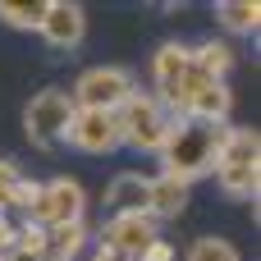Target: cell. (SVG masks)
<instances>
[{"instance_id":"cell-1","label":"cell","mask_w":261,"mask_h":261,"mask_svg":"<svg viewBox=\"0 0 261 261\" xmlns=\"http://www.w3.org/2000/svg\"><path fill=\"white\" fill-rule=\"evenodd\" d=\"M220 138L225 124H206V119H174L165 142H161V174L193 188L197 179L216 174V156H220Z\"/></svg>"},{"instance_id":"cell-2","label":"cell","mask_w":261,"mask_h":261,"mask_svg":"<svg viewBox=\"0 0 261 261\" xmlns=\"http://www.w3.org/2000/svg\"><path fill=\"white\" fill-rule=\"evenodd\" d=\"M133 92H138V83H133V73H128L124 64H92V69H83V73L73 78L69 101H73V110L115 115Z\"/></svg>"},{"instance_id":"cell-3","label":"cell","mask_w":261,"mask_h":261,"mask_svg":"<svg viewBox=\"0 0 261 261\" xmlns=\"http://www.w3.org/2000/svg\"><path fill=\"white\" fill-rule=\"evenodd\" d=\"M170 110L151 96V92H133L119 110H115V128H119V142H128V147H138V151H161V142H165V133H170Z\"/></svg>"},{"instance_id":"cell-4","label":"cell","mask_w":261,"mask_h":261,"mask_svg":"<svg viewBox=\"0 0 261 261\" xmlns=\"http://www.w3.org/2000/svg\"><path fill=\"white\" fill-rule=\"evenodd\" d=\"M69 119H73V101L64 87H41L28 106H23V133L32 147L41 151H55L69 133Z\"/></svg>"},{"instance_id":"cell-5","label":"cell","mask_w":261,"mask_h":261,"mask_svg":"<svg viewBox=\"0 0 261 261\" xmlns=\"http://www.w3.org/2000/svg\"><path fill=\"white\" fill-rule=\"evenodd\" d=\"M83 216H87V193H83V184L69 179V174H55V179L41 184V193H37V202H32V211H28L23 220L37 225V229H60V225H78Z\"/></svg>"},{"instance_id":"cell-6","label":"cell","mask_w":261,"mask_h":261,"mask_svg":"<svg viewBox=\"0 0 261 261\" xmlns=\"http://www.w3.org/2000/svg\"><path fill=\"white\" fill-rule=\"evenodd\" d=\"M161 239V225L147 216V211H124V216H110L106 225H101V234H96V243L101 248H110V252H119V257L138 261L151 243Z\"/></svg>"},{"instance_id":"cell-7","label":"cell","mask_w":261,"mask_h":261,"mask_svg":"<svg viewBox=\"0 0 261 261\" xmlns=\"http://www.w3.org/2000/svg\"><path fill=\"white\" fill-rule=\"evenodd\" d=\"M37 32L50 50H78L87 37V9L78 0H46V18Z\"/></svg>"},{"instance_id":"cell-8","label":"cell","mask_w":261,"mask_h":261,"mask_svg":"<svg viewBox=\"0 0 261 261\" xmlns=\"http://www.w3.org/2000/svg\"><path fill=\"white\" fill-rule=\"evenodd\" d=\"M64 142H69V147H78L83 156H106V151H115V147H119L115 115H101V110H73Z\"/></svg>"},{"instance_id":"cell-9","label":"cell","mask_w":261,"mask_h":261,"mask_svg":"<svg viewBox=\"0 0 261 261\" xmlns=\"http://www.w3.org/2000/svg\"><path fill=\"white\" fill-rule=\"evenodd\" d=\"M229 110H234V92L229 83H202L188 92L179 119H206V124H229Z\"/></svg>"},{"instance_id":"cell-10","label":"cell","mask_w":261,"mask_h":261,"mask_svg":"<svg viewBox=\"0 0 261 261\" xmlns=\"http://www.w3.org/2000/svg\"><path fill=\"white\" fill-rule=\"evenodd\" d=\"M184 73H188V46L184 41H161L156 46V55H151V78H156V101H165L179 83H184Z\"/></svg>"},{"instance_id":"cell-11","label":"cell","mask_w":261,"mask_h":261,"mask_svg":"<svg viewBox=\"0 0 261 261\" xmlns=\"http://www.w3.org/2000/svg\"><path fill=\"white\" fill-rule=\"evenodd\" d=\"M220 165H261V133L248 128V124H225L216 170H220Z\"/></svg>"},{"instance_id":"cell-12","label":"cell","mask_w":261,"mask_h":261,"mask_svg":"<svg viewBox=\"0 0 261 261\" xmlns=\"http://www.w3.org/2000/svg\"><path fill=\"white\" fill-rule=\"evenodd\" d=\"M147 174H138V170H124V174H115L110 179V188H106V206L115 211V216H124V211H147Z\"/></svg>"},{"instance_id":"cell-13","label":"cell","mask_w":261,"mask_h":261,"mask_svg":"<svg viewBox=\"0 0 261 261\" xmlns=\"http://www.w3.org/2000/svg\"><path fill=\"white\" fill-rule=\"evenodd\" d=\"M184 206H188V188H184V184H174V179H165V174H156V179L147 184V216H151L156 225L184 216Z\"/></svg>"},{"instance_id":"cell-14","label":"cell","mask_w":261,"mask_h":261,"mask_svg":"<svg viewBox=\"0 0 261 261\" xmlns=\"http://www.w3.org/2000/svg\"><path fill=\"white\" fill-rule=\"evenodd\" d=\"M87 243H92L87 220H78V225H60V229H46V261H78L83 252H87Z\"/></svg>"},{"instance_id":"cell-15","label":"cell","mask_w":261,"mask_h":261,"mask_svg":"<svg viewBox=\"0 0 261 261\" xmlns=\"http://www.w3.org/2000/svg\"><path fill=\"white\" fill-rule=\"evenodd\" d=\"M216 23L229 37H252L261 28V5L257 0H220L216 5Z\"/></svg>"},{"instance_id":"cell-16","label":"cell","mask_w":261,"mask_h":261,"mask_svg":"<svg viewBox=\"0 0 261 261\" xmlns=\"http://www.w3.org/2000/svg\"><path fill=\"white\" fill-rule=\"evenodd\" d=\"M188 60H193V69H197L202 78H211V83H225V73L234 69V50H229L225 41H202V46H188Z\"/></svg>"},{"instance_id":"cell-17","label":"cell","mask_w":261,"mask_h":261,"mask_svg":"<svg viewBox=\"0 0 261 261\" xmlns=\"http://www.w3.org/2000/svg\"><path fill=\"white\" fill-rule=\"evenodd\" d=\"M216 179H220L225 197H234V202H257L261 193V165H220Z\"/></svg>"},{"instance_id":"cell-18","label":"cell","mask_w":261,"mask_h":261,"mask_svg":"<svg viewBox=\"0 0 261 261\" xmlns=\"http://www.w3.org/2000/svg\"><path fill=\"white\" fill-rule=\"evenodd\" d=\"M46 18V0H0V23L14 32H37Z\"/></svg>"},{"instance_id":"cell-19","label":"cell","mask_w":261,"mask_h":261,"mask_svg":"<svg viewBox=\"0 0 261 261\" xmlns=\"http://www.w3.org/2000/svg\"><path fill=\"white\" fill-rule=\"evenodd\" d=\"M184 261H243V257H239V248H234L229 239H220V234H202V239L188 243Z\"/></svg>"},{"instance_id":"cell-20","label":"cell","mask_w":261,"mask_h":261,"mask_svg":"<svg viewBox=\"0 0 261 261\" xmlns=\"http://www.w3.org/2000/svg\"><path fill=\"white\" fill-rule=\"evenodd\" d=\"M9 257L14 261H46V229H37V225H18V239H14V248H9Z\"/></svg>"},{"instance_id":"cell-21","label":"cell","mask_w":261,"mask_h":261,"mask_svg":"<svg viewBox=\"0 0 261 261\" xmlns=\"http://www.w3.org/2000/svg\"><path fill=\"white\" fill-rule=\"evenodd\" d=\"M18 179H23V170L0 156V216H9V197H14V188H18Z\"/></svg>"},{"instance_id":"cell-22","label":"cell","mask_w":261,"mask_h":261,"mask_svg":"<svg viewBox=\"0 0 261 261\" xmlns=\"http://www.w3.org/2000/svg\"><path fill=\"white\" fill-rule=\"evenodd\" d=\"M174 257H179V252H174V243L161 234V239H156V243H151V248H147V252H142L138 261H174Z\"/></svg>"},{"instance_id":"cell-23","label":"cell","mask_w":261,"mask_h":261,"mask_svg":"<svg viewBox=\"0 0 261 261\" xmlns=\"http://www.w3.org/2000/svg\"><path fill=\"white\" fill-rule=\"evenodd\" d=\"M87 261H128V257H119V252H110V248H101V243H96V248H92V257Z\"/></svg>"},{"instance_id":"cell-24","label":"cell","mask_w":261,"mask_h":261,"mask_svg":"<svg viewBox=\"0 0 261 261\" xmlns=\"http://www.w3.org/2000/svg\"><path fill=\"white\" fill-rule=\"evenodd\" d=\"M0 261H14V257H0Z\"/></svg>"}]
</instances>
